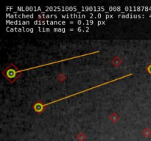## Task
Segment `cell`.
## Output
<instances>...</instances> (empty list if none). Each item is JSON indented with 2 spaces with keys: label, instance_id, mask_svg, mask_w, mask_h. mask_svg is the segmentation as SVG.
Returning <instances> with one entry per match:
<instances>
[{
  "label": "cell",
  "instance_id": "1",
  "mask_svg": "<svg viewBox=\"0 0 151 141\" xmlns=\"http://www.w3.org/2000/svg\"><path fill=\"white\" fill-rule=\"evenodd\" d=\"M99 51H93V52L86 53V54L81 55L79 56H74V57H70V58H67V59H64V60L56 61V62H52V63H47V64L40 65V66H35V67H32V68H26V69H22V70H19V69L16 67V65H14L13 63H11V64L7 66L5 70L2 71V74L5 76V78L7 79L11 83H14V82H15L16 80H18V79L21 76V74H22L23 72H24V71H27V70L35 69V68H41V67H44V66H49V65H52V64H55V63H61V62H63V61L70 60L79 58V57H85V56L90 55H93V54H96V53H99Z\"/></svg>",
  "mask_w": 151,
  "mask_h": 141
},
{
  "label": "cell",
  "instance_id": "2",
  "mask_svg": "<svg viewBox=\"0 0 151 141\" xmlns=\"http://www.w3.org/2000/svg\"><path fill=\"white\" fill-rule=\"evenodd\" d=\"M132 75H133V74H132V73L128 74H126V75L123 76H120V77H118V78L114 79V80H110V81H108V82H104V83H103V84H100V85H98L94 86V87H90V88H88V89H86V90H84V91H80V92H78V93H75L72 94V95H69V96H64V97L61 98V99H59L55 100V101H50V102L47 103V104H43V103H42V102H41V101H38V102H36V103L34 105L32 106V108H33V110L36 111L38 114H41L42 112L45 110V108L47 107V106H49V104H53V103H56V102H58V101H63V100H64V99H68V98L73 97V96L79 95V94H80V93H85V92H87V91H91V90H93V89L98 88V87H102V86H104V85H108V84L111 83V82H116V81L124 79V78H126V77H128V76H132Z\"/></svg>",
  "mask_w": 151,
  "mask_h": 141
},
{
  "label": "cell",
  "instance_id": "3",
  "mask_svg": "<svg viewBox=\"0 0 151 141\" xmlns=\"http://www.w3.org/2000/svg\"><path fill=\"white\" fill-rule=\"evenodd\" d=\"M46 10L49 11H75L78 7L75 6H49L46 7Z\"/></svg>",
  "mask_w": 151,
  "mask_h": 141
},
{
  "label": "cell",
  "instance_id": "4",
  "mask_svg": "<svg viewBox=\"0 0 151 141\" xmlns=\"http://www.w3.org/2000/svg\"><path fill=\"white\" fill-rule=\"evenodd\" d=\"M33 24L35 25H65L66 23V21H39L36 20L34 21Z\"/></svg>",
  "mask_w": 151,
  "mask_h": 141
},
{
  "label": "cell",
  "instance_id": "5",
  "mask_svg": "<svg viewBox=\"0 0 151 141\" xmlns=\"http://www.w3.org/2000/svg\"><path fill=\"white\" fill-rule=\"evenodd\" d=\"M81 9L83 11H94V12H99V11H104L105 10L103 6H82Z\"/></svg>",
  "mask_w": 151,
  "mask_h": 141
},
{
  "label": "cell",
  "instance_id": "6",
  "mask_svg": "<svg viewBox=\"0 0 151 141\" xmlns=\"http://www.w3.org/2000/svg\"><path fill=\"white\" fill-rule=\"evenodd\" d=\"M6 17L9 19H33L35 17L34 14H30V15H24V14H20L17 15L16 13H13V14H6Z\"/></svg>",
  "mask_w": 151,
  "mask_h": 141
},
{
  "label": "cell",
  "instance_id": "7",
  "mask_svg": "<svg viewBox=\"0 0 151 141\" xmlns=\"http://www.w3.org/2000/svg\"><path fill=\"white\" fill-rule=\"evenodd\" d=\"M123 9L125 11H130V12H134V11H139V10H150L151 8L147 7H136V6H126L125 7H123Z\"/></svg>",
  "mask_w": 151,
  "mask_h": 141
},
{
  "label": "cell",
  "instance_id": "8",
  "mask_svg": "<svg viewBox=\"0 0 151 141\" xmlns=\"http://www.w3.org/2000/svg\"><path fill=\"white\" fill-rule=\"evenodd\" d=\"M6 30L7 32H30L33 33L34 32V29L33 28H10V27H7Z\"/></svg>",
  "mask_w": 151,
  "mask_h": 141
},
{
  "label": "cell",
  "instance_id": "9",
  "mask_svg": "<svg viewBox=\"0 0 151 141\" xmlns=\"http://www.w3.org/2000/svg\"><path fill=\"white\" fill-rule=\"evenodd\" d=\"M62 19H86V15L85 14H81L80 12L78 13V14H66L61 15Z\"/></svg>",
  "mask_w": 151,
  "mask_h": 141
},
{
  "label": "cell",
  "instance_id": "10",
  "mask_svg": "<svg viewBox=\"0 0 151 141\" xmlns=\"http://www.w3.org/2000/svg\"><path fill=\"white\" fill-rule=\"evenodd\" d=\"M17 10L18 11H39V10H41V7H32V6H30V7H17Z\"/></svg>",
  "mask_w": 151,
  "mask_h": 141
},
{
  "label": "cell",
  "instance_id": "11",
  "mask_svg": "<svg viewBox=\"0 0 151 141\" xmlns=\"http://www.w3.org/2000/svg\"><path fill=\"white\" fill-rule=\"evenodd\" d=\"M6 24L10 25H29L30 24V21H10L6 20Z\"/></svg>",
  "mask_w": 151,
  "mask_h": 141
},
{
  "label": "cell",
  "instance_id": "12",
  "mask_svg": "<svg viewBox=\"0 0 151 141\" xmlns=\"http://www.w3.org/2000/svg\"><path fill=\"white\" fill-rule=\"evenodd\" d=\"M119 18H122V19H139V18H141V17H144L143 15H133V14H120L118 15Z\"/></svg>",
  "mask_w": 151,
  "mask_h": 141
},
{
  "label": "cell",
  "instance_id": "13",
  "mask_svg": "<svg viewBox=\"0 0 151 141\" xmlns=\"http://www.w3.org/2000/svg\"><path fill=\"white\" fill-rule=\"evenodd\" d=\"M43 14H40V15H38V19H52V18H54V19H57V15H49V14H46L44 12L42 13Z\"/></svg>",
  "mask_w": 151,
  "mask_h": 141
},
{
  "label": "cell",
  "instance_id": "14",
  "mask_svg": "<svg viewBox=\"0 0 151 141\" xmlns=\"http://www.w3.org/2000/svg\"><path fill=\"white\" fill-rule=\"evenodd\" d=\"M108 10L110 11H119V12H122V7L120 6H114V7H108Z\"/></svg>",
  "mask_w": 151,
  "mask_h": 141
},
{
  "label": "cell",
  "instance_id": "15",
  "mask_svg": "<svg viewBox=\"0 0 151 141\" xmlns=\"http://www.w3.org/2000/svg\"><path fill=\"white\" fill-rule=\"evenodd\" d=\"M94 23L93 20H86L85 22H83V25H92Z\"/></svg>",
  "mask_w": 151,
  "mask_h": 141
},
{
  "label": "cell",
  "instance_id": "16",
  "mask_svg": "<svg viewBox=\"0 0 151 141\" xmlns=\"http://www.w3.org/2000/svg\"><path fill=\"white\" fill-rule=\"evenodd\" d=\"M38 30L39 32H50V29L49 28H44V27H38Z\"/></svg>",
  "mask_w": 151,
  "mask_h": 141
},
{
  "label": "cell",
  "instance_id": "17",
  "mask_svg": "<svg viewBox=\"0 0 151 141\" xmlns=\"http://www.w3.org/2000/svg\"><path fill=\"white\" fill-rule=\"evenodd\" d=\"M53 31L54 32H66V29L65 28H54Z\"/></svg>",
  "mask_w": 151,
  "mask_h": 141
},
{
  "label": "cell",
  "instance_id": "18",
  "mask_svg": "<svg viewBox=\"0 0 151 141\" xmlns=\"http://www.w3.org/2000/svg\"><path fill=\"white\" fill-rule=\"evenodd\" d=\"M146 70H147V71L150 74H151V64H150L149 66L146 68Z\"/></svg>",
  "mask_w": 151,
  "mask_h": 141
},
{
  "label": "cell",
  "instance_id": "19",
  "mask_svg": "<svg viewBox=\"0 0 151 141\" xmlns=\"http://www.w3.org/2000/svg\"><path fill=\"white\" fill-rule=\"evenodd\" d=\"M105 24V21H97V25H104Z\"/></svg>",
  "mask_w": 151,
  "mask_h": 141
},
{
  "label": "cell",
  "instance_id": "20",
  "mask_svg": "<svg viewBox=\"0 0 151 141\" xmlns=\"http://www.w3.org/2000/svg\"><path fill=\"white\" fill-rule=\"evenodd\" d=\"M113 17H114L113 15H108V14L105 15V19H113Z\"/></svg>",
  "mask_w": 151,
  "mask_h": 141
},
{
  "label": "cell",
  "instance_id": "21",
  "mask_svg": "<svg viewBox=\"0 0 151 141\" xmlns=\"http://www.w3.org/2000/svg\"><path fill=\"white\" fill-rule=\"evenodd\" d=\"M101 17H102V14L101 13H98L97 15V16H96V19H100Z\"/></svg>",
  "mask_w": 151,
  "mask_h": 141
},
{
  "label": "cell",
  "instance_id": "22",
  "mask_svg": "<svg viewBox=\"0 0 151 141\" xmlns=\"http://www.w3.org/2000/svg\"><path fill=\"white\" fill-rule=\"evenodd\" d=\"M69 30H70V31H73V30H74V29H70Z\"/></svg>",
  "mask_w": 151,
  "mask_h": 141
}]
</instances>
